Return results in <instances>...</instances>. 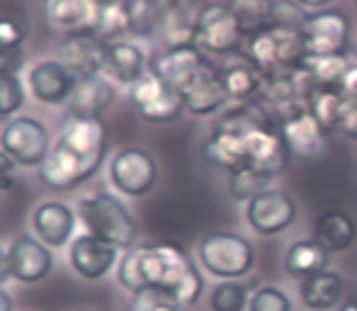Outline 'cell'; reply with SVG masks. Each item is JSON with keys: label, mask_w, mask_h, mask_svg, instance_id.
Instances as JSON below:
<instances>
[{"label": "cell", "mask_w": 357, "mask_h": 311, "mask_svg": "<svg viewBox=\"0 0 357 311\" xmlns=\"http://www.w3.org/2000/svg\"><path fill=\"white\" fill-rule=\"evenodd\" d=\"M142 278L146 287L160 289L185 307H192L204 287L197 265L175 243L142 245Z\"/></svg>", "instance_id": "6da1fadb"}, {"label": "cell", "mask_w": 357, "mask_h": 311, "mask_svg": "<svg viewBox=\"0 0 357 311\" xmlns=\"http://www.w3.org/2000/svg\"><path fill=\"white\" fill-rule=\"evenodd\" d=\"M304 56L306 44L301 29L270 24L263 32L248 37V59L265 78L296 71Z\"/></svg>", "instance_id": "7a4b0ae2"}, {"label": "cell", "mask_w": 357, "mask_h": 311, "mask_svg": "<svg viewBox=\"0 0 357 311\" xmlns=\"http://www.w3.org/2000/svg\"><path fill=\"white\" fill-rule=\"evenodd\" d=\"M78 214L90 236L114 245V248H132L134 238H137V224L114 195L95 192L80 199Z\"/></svg>", "instance_id": "3957f363"}, {"label": "cell", "mask_w": 357, "mask_h": 311, "mask_svg": "<svg viewBox=\"0 0 357 311\" xmlns=\"http://www.w3.org/2000/svg\"><path fill=\"white\" fill-rule=\"evenodd\" d=\"M199 263L209 275L221 280H236L250 273L255 263V250L243 236L214 232L199 243Z\"/></svg>", "instance_id": "277c9868"}, {"label": "cell", "mask_w": 357, "mask_h": 311, "mask_svg": "<svg viewBox=\"0 0 357 311\" xmlns=\"http://www.w3.org/2000/svg\"><path fill=\"white\" fill-rule=\"evenodd\" d=\"M243 32L231 13L229 3H212L199 10L195 20V44L216 56H234L241 52Z\"/></svg>", "instance_id": "5b68a950"}, {"label": "cell", "mask_w": 357, "mask_h": 311, "mask_svg": "<svg viewBox=\"0 0 357 311\" xmlns=\"http://www.w3.org/2000/svg\"><path fill=\"white\" fill-rule=\"evenodd\" d=\"M132 98L137 112L144 122L151 124H168L180 117L185 109L183 95L175 88H170L165 80H160L153 71H146L137 83H132Z\"/></svg>", "instance_id": "8992f818"}, {"label": "cell", "mask_w": 357, "mask_h": 311, "mask_svg": "<svg viewBox=\"0 0 357 311\" xmlns=\"http://www.w3.org/2000/svg\"><path fill=\"white\" fill-rule=\"evenodd\" d=\"M0 146L10 153L17 165L34 168L49 156V132L42 122L32 117H15L5 124L0 134Z\"/></svg>", "instance_id": "52a82bcc"}, {"label": "cell", "mask_w": 357, "mask_h": 311, "mask_svg": "<svg viewBox=\"0 0 357 311\" xmlns=\"http://www.w3.org/2000/svg\"><path fill=\"white\" fill-rule=\"evenodd\" d=\"M306 54L314 56H340L350 44V20L340 10H319L301 27Z\"/></svg>", "instance_id": "ba28073f"}, {"label": "cell", "mask_w": 357, "mask_h": 311, "mask_svg": "<svg viewBox=\"0 0 357 311\" xmlns=\"http://www.w3.org/2000/svg\"><path fill=\"white\" fill-rule=\"evenodd\" d=\"M105 0H47L44 17L54 32L63 37L98 34Z\"/></svg>", "instance_id": "9c48e42d"}, {"label": "cell", "mask_w": 357, "mask_h": 311, "mask_svg": "<svg viewBox=\"0 0 357 311\" xmlns=\"http://www.w3.org/2000/svg\"><path fill=\"white\" fill-rule=\"evenodd\" d=\"M158 178V165H155L153 156L144 149H122L112 158L109 165V180L122 195L129 197H142L155 185Z\"/></svg>", "instance_id": "30bf717a"}, {"label": "cell", "mask_w": 357, "mask_h": 311, "mask_svg": "<svg viewBox=\"0 0 357 311\" xmlns=\"http://www.w3.org/2000/svg\"><path fill=\"white\" fill-rule=\"evenodd\" d=\"M278 127L280 134L284 137L287 146H289V151L301 156V158H314V156H319L326 149L328 132L311 114L306 103L296 105V107L287 109L284 114H280Z\"/></svg>", "instance_id": "8fae6325"}, {"label": "cell", "mask_w": 357, "mask_h": 311, "mask_svg": "<svg viewBox=\"0 0 357 311\" xmlns=\"http://www.w3.org/2000/svg\"><path fill=\"white\" fill-rule=\"evenodd\" d=\"M248 224L260 236H275L289 229L296 219V204L284 190H265L248 202Z\"/></svg>", "instance_id": "7c38bea8"}, {"label": "cell", "mask_w": 357, "mask_h": 311, "mask_svg": "<svg viewBox=\"0 0 357 311\" xmlns=\"http://www.w3.org/2000/svg\"><path fill=\"white\" fill-rule=\"evenodd\" d=\"M59 144L71 149L80 158H85L93 165H102L107 153V127L100 117H73L68 114L61 127Z\"/></svg>", "instance_id": "4fadbf2b"}, {"label": "cell", "mask_w": 357, "mask_h": 311, "mask_svg": "<svg viewBox=\"0 0 357 311\" xmlns=\"http://www.w3.org/2000/svg\"><path fill=\"white\" fill-rule=\"evenodd\" d=\"M39 168H42L39 170L42 183L52 190H73L80 183H85L90 175L98 173V165L88 163L85 158H80L78 153H73L71 149H66L59 142Z\"/></svg>", "instance_id": "5bb4252c"}, {"label": "cell", "mask_w": 357, "mask_h": 311, "mask_svg": "<svg viewBox=\"0 0 357 311\" xmlns=\"http://www.w3.org/2000/svg\"><path fill=\"white\" fill-rule=\"evenodd\" d=\"M209 63L212 61L204 56L199 47H178V49H165V52H160L158 56L151 61L149 71H153L160 80H165L170 88H175L180 93V90H183L195 76H199Z\"/></svg>", "instance_id": "9a60e30c"}, {"label": "cell", "mask_w": 357, "mask_h": 311, "mask_svg": "<svg viewBox=\"0 0 357 311\" xmlns=\"http://www.w3.org/2000/svg\"><path fill=\"white\" fill-rule=\"evenodd\" d=\"M8 260H10V273H13V278L27 285L44 280L52 273V265H54L49 245L32 238V236H20V238H15L8 250Z\"/></svg>", "instance_id": "2e32d148"}, {"label": "cell", "mask_w": 357, "mask_h": 311, "mask_svg": "<svg viewBox=\"0 0 357 311\" xmlns=\"http://www.w3.org/2000/svg\"><path fill=\"white\" fill-rule=\"evenodd\" d=\"M105 44L95 34H85V37H63L59 44V61L68 68L78 80L100 76L102 71V54Z\"/></svg>", "instance_id": "e0dca14e"}, {"label": "cell", "mask_w": 357, "mask_h": 311, "mask_svg": "<svg viewBox=\"0 0 357 311\" xmlns=\"http://www.w3.org/2000/svg\"><path fill=\"white\" fill-rule=\"evenodd\" d=\"M29 85H32V93L37 100L47 105H61L68 103L75 85H78V78L59 59H52V61H42L32 68Z\"/></svg>", "instance_id": "ac0fdd59"}, {"label": "cell", "mask_w": 357, "mask_h": 311, "mask_svg": "<svg viewBox=\"0 0 357 311\" xmlns=\"http://www.w3.org/2000/svg\"><path fill=\"white\" fill-rule=\"evenodd\" d=\"M71 265L73 270L85 280H100L112 270V265L117 263V248L105 241L95 238V236L85 234L73 238L71 245Z\"/></svg>", "instance_id": "d6986e66"}, {"label": "cell", "mask_w": 357, "mask_h": 311, "mask_svg": "<svg viewBox=\"0 0 357 311\" xmlns=\"http://www.w3.org/2000/svg\"><path fill=\"white\" fill-rule=\"evenodd\" d=\"M185 100V109H190L192 114H212L219 107H224L229 103V95L224 90V83L219 78V66L209 63L199 76H195L180 90Z\"/></svg>", "instance_id": "ffe728a7"}, {"label": "cell", "mask_w": 357, "mask_h": 311, "mask_svg": "<svg viewBox=\"0 0 357 311\" xmlns=\"http://www.w3.org/2000/svg\"><path fill=\"white\" fill-rule=\"evenodd\" d=\"M219 78L224 83L229 100H234V103L255 100L265 80V76L253 66L248 56H236V54L219 66Z\"/></svg>", "instance_id": "44dd1931"}, {"label": "cell", "mask_w": 357, "mask_h": 311, "mask_svg": "<svg viewBox=\"0 0 357 311\" xmlns=\"http://www.w3.org/2000/svg\"><path fill=\"white\" fill-rule=\"evenodd\" d=\"M32 227L42 243H47L49 248H61L73 236L75 214L63 202H44L34 212Z\"/></svg>", "instance_id": "7402d4cb"}, {"label": "cell", "mask_w": 357, "mask_h": 311, "mask_svg": "<svg viewBox=\"0 0 357 311\" xmlns=\"http://www.w3.org/2000/svg\"><path fill=\"white\" fill-rule=\"evenodd\" d=\"M102 73L117 83H137L146 73L144 52L132 42H107L102 54Z\"/></svg>", "instance_id": "603a6c76"}, {"label": "cell", "mask_w": 357, "mask_h": 311, "mask_svg": "<svg viewBox=\"0 0 357 311\" xmlns=\"http://www.w3.org/2000/svg\"><path fill=\"white\" fill-rule=\"evenodd\" d=\"M114 98H117V93H114L112 83L100 73V76L78 80L66 107L73 117H100L114 103Z\"/></svg>", "instance_id": "cb8c5ba5"}, {"label": "cell", "mask_w": 357, "mask_h": 311, "mask_svg": "<svg viewBox=\"0 0 357 311\" xmlns=\"http://www.w3.org/2000/svg\"><path fill=\"white\" fill-rule=\"evenodd\" d=\"M299 297L309 309L328 311L335 309L343 297V278L338 273H316L299 282Z\"/></svg>", "instance_id": "d4e9b609"}, {"label": "cell", "mask_w": 357, "mask_h": 311, "mask_svg": "<svg viewBox=\"0 0 357 311\" xmlns=\"http://www.w3.org/2000/svg\"><path fill=\"white\" fill-rule=\"evenodd\" d=\"M328 260H331V253L319 241L304 238L289 245V250H287V255H284V270L291 278L306 280L316 273H324V270L328 268Z\"/></svg>", "instance_id": "484cf974"}, {"label": "cell", "mask_w": 357, "mask_h": 311, "mask_svg": "<svg viewBox=\"0 0 357 311\" xmlns=\"http://www.w3.org/2000/svg\"><path fill=\"white\" fill-rule=\"evenodd\" d=\"M348 103L350 100L345 98L338 85H314L306 95V107L311 109V114L319 119L321 127L328 134H335Z\"/></svg>", "instance_id": "4316f807"}, {"label": "cell", "mask_w": 357, "mask_h": 311, "mask_svg": "<svg viewBox=\"0 0 357 311\" xmlns=\"http://www.w3.org/2000/svg\"><path fill=\"white\" fill-rule=\"evenodd\" d=\"M314 238L324 245L328 253H338V250H345L355 243L357 238V227L353 222V217L340 209H333V212H324L319 217L314 227Z\"/></svg>", "instance_id": "83f0119b"}, {"label": "cell", "mask_w": 357, "mask_h": 311, "mask_svg": "<svg viewBox=\"0 0 357 311\" xmlns=\"http://www.w3.org/2000/svg\"><path fill=\"white\" fill-rule=\"evenodd\" d=\"M195 20L190 15L188 5L183 8H170L160 13L158 27L155 32L165 42V49H178V47H197L195 44Z\"/></svg>", "instance_id": "f1b7e54d"}, {"label": "cell", "mask_w": 357, "mask_h": 311, "mask_svg": "<svg viewBox=\"0 0 357 311\" xmlns=\"http://www.w3.org/2000/svg\"><path fill=\"white\" fill-rule=\"evenodd\" d=\"M275 3L278 0H229V8L245 39L273 24Z\"/></svg>", "instance_id": "f546056e"}, {"label": "cell", "mask_w": 357, "mask_h": 311, "mask_svg": "<svg viewBox=\"0 0 357 311\" xmlns=\"http://www.w3.org/2000/svg\"><path fill=\"white\" fill-rule=\"evenodd\" d=\"M348 68L350 61L345 59V54H340V56H314V54H306L299 71L309 78L311 85H338Z\"/></svg>", "instance_id": "4dcf8cb0"}, {"label": "cell", "mask_w": 357, "mask_h": 311, "mask_svg": "<svg viewBox=\"0 0 357 311\" xmlns=\"http://www.w3.org/2000/svg\"><path fill=\"white\" fill-rule=\"evenodd\" d=\"M134 29L132 20V5L127 0H105L102 3V17H100L98 34L102 42H114L122 34H129Z\"/></svg>", "instance_id": "1f68e13d"}, {"label": "cell", "mask_w": 357, "mask_h": 311, "mask_svg": "<svg viewBox=\"0 0 357 311\" xmlns=\"http://www.w3.org/2000/svg\"><path fill=\"white\" fill-rule=\"evenodd\" d=\"M275 175L263 173V170H255V168H241L234 170L229 178V192L236 202H243V199H253L255 195L265 192L268 185L273 183Z\"/></svg>", "instance_id": "d6a6232c"}, {"label": "cell", "mask_w": 357, "mask_h": 311, "mask_svg": "<svg viewBox=\"0 0 357 311\" xmlns=\"http://www.w3.org/2000/svg\"><path fill=\"white\" fill-rule=\"evenodd\" d=\"M245 302H248V289L243 285L234 282V280L216 285L212 289V297H209V304H212L214 311H243Z\"/></svg>", "instance_id": "836d02e7"}, {"label": "cell", "mask_w": 357, "mask_h": 311, "mask_svg": "<svg viewBox=\"0 0 357 311\" xmlns=\"http://www.w3.org/2000/svg\"><path fill=\"white\" fill-rule=\"evenodd\" d=\"M119 285L124 289H129L132 294L146 289L144 278H142V245L132 248L119 263Z\"/></svg>", "instance_id": "e575fe53"}, {"label": "cell", "mask_w": 357, "mask_h": 311, "mask_svg": "<svg viewBox=\"0 0 357 311\" xmlns=\"http://www.w3.org/2000/svg\"><path fill=\"white\" fill-rule=\"evenodd\" d=\"M134 311H188V307L160 289L146 287L134 294Z\"/></svg>", "instance_id": "d590c367"}, {"label": "cell", "mask_w": 357, "mask_h": 311, "mask_svg": "<svg viewBox=\"0 0 357 311\" xmlns=\"http://www.w3.org/2000/svg\"><path fill=\"white\" fill-rule=\"evenodd\" d=\"M24 103V90L17 76H0V117L15 114Z\"/></svg>", "instance_id": "8d00e7d4"}, {"label": "cell", "mask_w": 357, "mask_h": 311, "mask_svg": "<svg viewBox=\"0 0 357 311\" xmlns=\"http://www.w3.org/2000/svg\"><path fill=\"white\" fill-rule=\"evenodd\" d=\"M309 17H311V15L306 13V8L296 3V0H278V3H275L273 24H282V27L301 29Z\"/></svg>", "instance_id": "74e56055"}, {"label": "cell", "mask_w": 357, "mask_h": 311, "mask_svg": "<svg viewBox=\"0 0 357 311\" xmlns=\"http://www.w3.org/2000/svg\"><path fill=\"white\" fill-rule=\"evenodd\" d=\"M250 311H291V302L282 289L260 287L250 297Z\"/></svg>", "instance_id": "f35d334b"}, {"label": "cell", "mask_w": 357, "mask_h": 311, "mask_svg": "<svg viewBox=\"0 0 357 311\" xmlns=\"http://www.w3.org/2000/svg\"><path fill=\"white\" fill-rule=\"evenodd\" d=\"M24 66L22 47H0V76H17Z\"/></svg>", "instance_id": "ab89813d"}, {"label": "cell", "mask_w": 357, "mask_h": 311, "mask_svg": "<svg viewBox=\"0 0 357 311\" xmlns=\"http://www.w3.org/2000/svg\"><path fill=\"white\" fill-rule=\"evenodd\" d=\"M24 29L10 17H0V47H22Z\"/></svg>", "instance_id": "60d3db41"}, {"label": "cell", "mask_w": 357, "mask_h": 311, "mask_svg": "<svg viewBox=\"0 0 357 311\" xmlns=\"http://www.w3.org/2000/svg\"><path fill=\"white\" fill-rule=\"evenodd\" d=\"M335 134H343V137L357 142V103H353V100H350L348 107H345V112H343V117H340Z\"/></svg>", "instance_id": "b9f144b4"}, {"label": "cell", "mask_w": 357, "mask_h": 311, "mask_svg": "<svg viewBox=\"0 0 357 311\" xmlns=\"http://www.w3.org/2000/svg\"><path fill=\"white\" fill-rule=\"evenodd\" d=\"M15 158L0 149V190H10L15 185Z\"/></svg>", "instance_id": "7bdbcfd3"}, {"label": "cell", "mask_w": 357, "mask_h": 311, "mask_svg": "<svg viewBox=\"0 0 357 311\" xmlns=\"http://www.w3.org/2000/svg\"><path fill=\"white\" fill-rule=\"evenodd\" d=\"M338 88L343 90L345 98L357 103V63H350V68L345 71V76L340 78Z\"/></svg>", "instance_id": "ee69618b"}, {"label": "cell", "mask_w": 357, "mask_h": 311, "mask_svg": "<svg viewBox=\"0 0 357 311\" xmlns=\"http://www.w3.org/2000/svg\"><path fill=\"white\" fill-rule=\"evenodd\" d=\"M13 278V273H10V260H8V253H3L0 250V287H3L8 280Z\"/></svg>", "instance_id": "f6af8a7d"}, {"label": "cell", "mask_w": 357, "mask_h": 311, "mask_svg": "<svg viewBox=\"0 0 357 311\" xmlns=\"http://www.w3.org/2000/svg\"><path fill=\"white\" fill-rule=\"evenodd\" d=\"M296 3L304 5V8H311V10H324L331 0H296Z\"/></svg>", "instance_id": "bcb514c9"}, {"label": "cell", "mask_w": 357, "mask_h": 311, "mask_svg": "<svg viewBox=\"0 0 357 311\" xmlns=\"http://www.w3.org/2000/svg\"><path fill=\"white\" fill-rule=\"evenodd\" d=\"M0 311H13V299H10L8 292L0 289Z\"/></svg>", "instance_id": "7dc6e473"}, {"label": "cell", "mask_w": 357, "mask_h": 311, "mask_svg": "<svg viewBox=\"0 0 357 311\" xmlns=\"http://www.w3.org/2000/svg\"><path fill=\"white\" fill-rule=\"evenodd\" d=\"M338 311H357V299H350V302H345Z\"/></svg>", "instance_id": "c3c4849f"}, {"label": "cell", "mask_w": 357, "mask_h": 311, "mask_svg": "<svg viewBox=\"0 0 357 311\" xmlns=\"http://www.w3.org/2000/svg\"><path fill=\"white\" fill-rule=\"evenodd\" d=\"M83 311H85V309H83Z\"/></svg>", "instance_id": "681fc988"}]
</instances>
